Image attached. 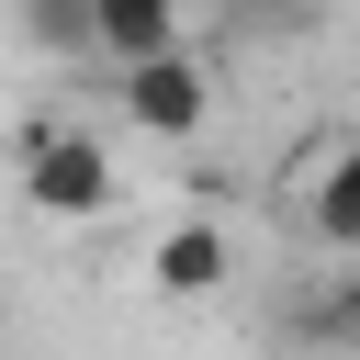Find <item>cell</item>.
Returning <instances> with one entry per match:
<instances>
[{
  "instance_id": "obj_1",
  "label": "cell",
  "mask_w": 360,
  "mask_h": 360,
  "mask_svg": "<svg viewBox=\"0 0 360 360\" xmlns=\"http://www.w3.org/2000/svg\"><path fill=\"white\" fill-rule=\"evenodd\" d=\"M22 191H34V214H112L124 202V169H112V146L90 124H34Z\"/></svg>"
},
{
  "instance_id": "obj_2",
  "label": "cell",
  "mask_w": 360,
  "mask_h": 360,
  "mask_svg": "<svg viewBox=\"0 0 360 360\" xmlns=\"http://www.w3.org/2000/svg\"><path fill=\"white\" fill-rule=\"evenodd\" d=\"M112 101H124V124H146V135H169V146H180V135H202V124H214V68L180 45V56H158V68H124V79H112Z\"/></svg>"
},
{
  "instance_id": "obj_3",
  "label": "cell",
  "mask_w": 360,
  "mask_h": 360,
  "mask_svg": "<svg viewBox=\"0 0 360 360\" xmlns=\"http://www.w3.org/2000/svg\"><path fill=\"white\" fill-rule=\"evenodd\" d=\"M225 270H236V248H225V225H214V214H191V225H169V236L146 248V281H158V292H180V304H202V292H225Z\"/></svg>"
},
{
  "instance_id": "obj_4",
  "label": "cell",
  "mask_w": 360,
  "mask_h": 360,
  "mask_svg": "<svg viewBox=\"0 0 360 360\" xmlns=\"http://www.w3.org/2000/svg\"><path fill=\"white\" fill-rule=\"evenodd\" d=\"M90 34H101V68H158L180 56V0H90Z\"/></svg>"
},
{
  "instance_id": "obj_5",
  "label": "cell",
  "mask_w": 360,
  "mask_h": 360,
  "mask_svg": "<svg viewBox=\"0 0 360 360\" xmlns=\"http://www.w3.org/2000/svg\"><path fill=\"white\" fill-rule=\"evenodd\" d=\"M304 225H315V248L360 259V146H338V158L304 180Z\"/></svg>"
},
{
  "instance_id": "obj_6",
  "label": "cell",
  "mask_w": 360,
  "mask_h": 360,
  "mask_svg": "<svg viewBox=\"0 0 360 360\" xmlns=\"http://www.w3.org/2000/svg\"><path fill=\"white\" fill-rule=\"evenodd\" d=\"M22 22H34V45H56V56H101L90 0H22Z\"/></svg>"
},
{
  "instance_id": "obj_7",
  "label": "cell",
  "mask_w": 360,
  "mask_h": 360,
  "mask_svg": "<svg viewBox=\"0 0 360 360\" xmlns=\"http://www.w3.org/2000/svg\"><path fill=\"white\" fill-rule=\"evenodd\" d=\"M315 338H349V349H360V270H349V281H338V304H326V315H315Z\"/></svg>"
}]
</instances>
